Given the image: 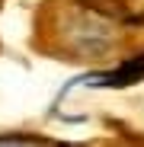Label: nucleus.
Instances as JSON below:
<instances>
[{"instance_id": "2", "label": "nucleus", "mask_w": 144, "mask_h": 147, "mask_svg": "<svg viewBox=\"0 0 144 147\" xmlns=\"http://www.w3.org/2000/svg\"><path fill=\"white\" fill-rule=\"evenodd\" d=\"M144 80V51L141 55H128L115 70H109L106 77H99L103 86H135Z\"/></svg>"}, {"instance_id": "3", "label": "nucleus", "mask_w": 144, "mask_h": 147, "mask_svg": "<svg viewBox=\"0 0 144 147\" xmlns=\"http://www.w3.org/2000/svg\"><path fill=\"white\" fill-rule=\"evenodd\" d=\"M0 144H45V138H32V134H10V138H0Z\"/></svg>"}, {"instance_id": "1", "label": "nucleus", "mask_w": 144, "mask_h": 147, "mask_svg": "<svg viewBox=\"0 0 144 147\" xmlns=\"http://www.w3.org/2000/svg\"><path fill=\"white\" fill-rule=\"evenodd\" d=\"M128 29H144V13H128L122 0H45L35 16V38L67 61L115 58Z\"/></svg>"}]
</instances>
